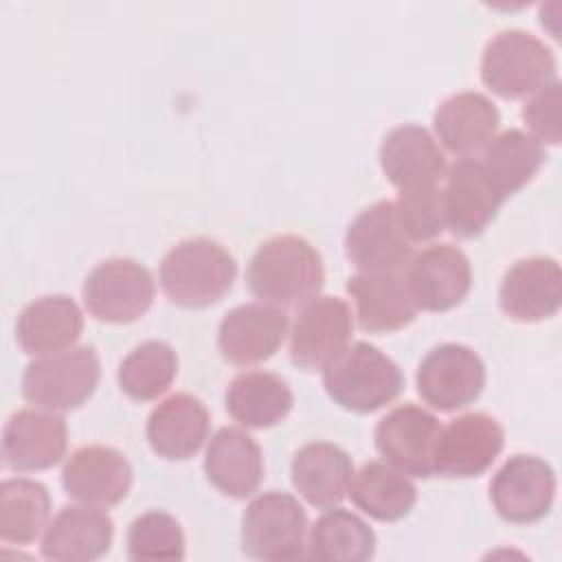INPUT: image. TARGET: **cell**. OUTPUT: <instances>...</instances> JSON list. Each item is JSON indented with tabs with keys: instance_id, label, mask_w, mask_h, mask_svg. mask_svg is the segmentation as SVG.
Segmentation results:
<instances>
[{
	"instance_id": "cell-25",
	"label": "cell",
	"mask_w": 562,
	"mask_h": 562,
	"mask_svg": "<svg viewBox=\"0 0 562 562\" xmlns=\"http://www.w3.org/2000/svg\"><path fill=\"white\" fill-rule=\"evenodd\" d=\"M81 331V310L66 294H48L31 301L15 321V340L29 356L72 349Z\"/></svg>"
},
{
	"instance_id": "cell-28",
	"label": "cell",
	"mask_w": 562,
	"mask_h": 562,
	"mask_svg": "<svg viewBox=\"0 0 562 562\" xmlns=\"http://www.w3.org/2000/svg\"><path fill=\"white\" fill-rule=\"evenodd\" d=\"M228 415L246 428H270L288 417L294 395L288 382L270 371H246L231 380L226 389Z\"/></svg>"
},
{
	"instance_id": "cell-24",
	"label": "cell",
	"mask_w": 562,
	"mask_h": 562,
	"mask_svg": "<svg viewBox=\"0 0 562 562\" xmlns=\"http://www.w3.org/2000/svg\"><path fill=\"white\" fill-rule=\"evenodd\" d=\"M380 165L386 180L402 189L437 184L446 176V158L437 140L422 125H400L380 145Z\"/></svg>"
},
{
	"instance_id": "cell-16",
	"label": "cell",
	"mask_w": 562,
	"mask_h": 562,
	"mask_svg": "<svg viewBox=\"0 0 562 562\" xmlns=\"http://www.w3.org/2000/svg\"><path fill=\"white\" fill-rule=\"evenodd\" d=\"M68 448L66 419L44 408L13 413L2 430V459L13 472H35L57 465Z\"/></svg>"
},
{
	"instance_id": "cell-15",
	"label": "cell",
	"mask_w": 562,
	"mask_h": 562,
	"mask_svg": "<svg viewBox=\"0 0 562 562\" xmlns=\"http://www.w3.org/2000/svg\"><path fill=\"white\" fill-rule=\"evenodd\" d=\"M439 419L422 406L402 404L375 426V448L386 463L413 476L435 474L432 457L439 437Z\"/></svg>"
},
{
	"instance_id": "cell-5",
	"label": "cell",
	"mask_w": 562,
	"mask_h": 562,
	"mask_svg": "<svg viewBox=\"0 0 562 562\" xmlns=\"http://www.w3.org/2000/svg\"><path fill=\"white\" fill-rule=\"evenodd\" d=\"M101 378L94 347L81 345L33 360L22 375V397L44 411L66 413L92 397Z\"/></svg>"
},
{
	"instance_id": "cell-2",
	"label": "cell",
	"mask_w": 562,
	"mask_h": 562,
	"mask_svg": "<svg viewBox=\"0 0 562 562\" xmlns=\"http://www.w3.org/2000/svg\"><path fill=\"white\" fill-rule=\"evenodd\" d=\"M158 277L173 305L209 307L231 292L237 263L215 239L193 237L176 244L162 257Z\"/></svg>"
},
{
	"instance_id": "cell-26",
	"label": "cell",
	"mask_w": 562,
	"mask_h": 562,
	"mask_svg": "<svg viewBox=\"0 0 562 562\" xmlns=\"http://www.w3.org/2000/svg\"><path fill=\"white\" fill-rule=\"evenodd\" d=\"M145 432L158 457L184 461L202 448L209 435V411L200 397L176 393L149 413Z\"/></svg>"
},
{
	"instance_id": "cell-10",
	"label": "cell",
	"mask_w": 562,
	"mask_h": 562,
	"mask_svg": "<svg viewBox=\"0 0 562 562\" xmlns=\"http://www.w3.org/2000/svg\"><path fill=\"white\" fill-rule=\"evenodd\" d=\"M505 446L503 426L485 413H468L441 426L432 468L443 476H481Z\"/></svg>"
},
{
	"instance_id": "cell-3",
	"label": "cell",
	"mask_w": 562,
	"mask_h": 562,
	"mask_svg": "<svg viewBox=\"0 0 562 562\" xmlns=\"http://www.w3.org/2000/svg\"><path fill=\"white\" fill-rule=\"evenodd\" d=\"M323 386L345 411L373 413L402 393L404 375L375 345L358 340L323 367Z\"/></svg>"
},
{
	"instance_id": "cell-8",
	"label": "cell",
	"mask_w": 562,
	"mask_h": 562,
	"mask_svg": "<svg viewBox=\"0 0 562 562\" xmlns=\"http://www.w3.org/2000/svg\"><path fill=\"white\" fill-rule=\"evenodd\" d=\"M485 386V364L476 351L459 342L430 349L417 369L419 397L441 413L470 406Z\"/></svg>"
},
{
	"instance_id": "cell-7",
	"label": "cell",
	"mask_w": 562,
	"mask_h": 562,
	"mask_svg": "<svg viewBox=\"0 0 562 562\" xmlns=\"http://www.w3.org/2000/svg\"><path fill=\"white\" fill-rule=\"evenodd\" d=\"M151 272L127 257L105 259L90 270L81 296L88 312L103 323L125 325L140 318L154 303Z\"/></svg>"
},
{
	"instance_id": "cell-29",
	"label": "cell",
	"mask_w": 562,
	"mask_h": 562,
	"mask_svg": "<svg viewBox=\"0 0 562 562\" xmlns=\"http://www.w3.org/2000/svg\"><path fill=\"white\" fill-rule=\"evenodd\" d=\"M349 496L358 509L380 522H395L404 518L415 501L417 487L397 468L386 461H369L351 479Z\"/></svg>"
},
{
	"instance_id": "cell-20",
	"label": "cell",
	"mask_w": 562,
	"mask_h": 562,
	"mask_svg": "<svg viewBox=\"0 0 562 562\" xmlns=\"http://www.w3.org/2000/svg\"><path fill=\"white\" fill-rule=\"evenodd\" d=\"M114 522L94 505H66L42 536V555L53 562H90L112 547Z\"/></svg>"
},
{
	"instance_id": "cell-12",
	"label": "cell",
	"mask_w": 562,
	"mask_h": 562,
	"mask_svg": "<svg viewBox=\"0 0 562 562\" xmlns=\"http://www.w3.org/2000/svg\"><path fill=\"white\" fill-rule=\"evenodd\" d=\"M404 281L417 310L446 312L470 292V259L452 244H432L408 261Z\"/></svg>"
},
{
	"instance_id": "cell-33",
	"label": "cell",
	"mask_w": 562,
	"mask_h": 562,
	"mask_svg": "<svg viewBox=\"0 0 562 562\" xmlns=\"http://www.w3.org/2000/svg\"><path fill=\"white\" fill-rule=\"evenodd\" d=\"M176 373V351L162 340H145L123 358L116 380L130 400L151 402L171 386Z\"/></svg>"
},
{
	"instance_id": "cell-31",
	"label": "cell",
	"mask_w": 562,
	"mask_h": 562,
	"mask_svg": "<svg viewBox=\"0 0 562 562\" xmlns=\"http://www.w3.org/2000/svg\"><path fill=\"white\" fill-rule=\"evenodd\" d=\"M375 553L373 529L356 514L329 507L310 529L305 558L321 562H364Z\"/></svg>"
},
{
	"instance_id": "cell-32",
	"label": "cell",
	"mask_w": 562,
	"mask_h": 562,
	"mask_svg": "<svg viewBox=\"0 0 562 562\" xmlns=\"http://www.w3.org/2000/svg\"><path fill=\"white\" fill-rule=\"evenodd\" d=\"M50 516L48 490L33 479H7L0 485V538L13 544L33 542Z\"/></svg>"
},
{
	"instance_id": "cell-17",
	"label": "cell",
	"mask_w": 562,
	"mask_h": 562,
	"mask_svg": "<svg viewBox=\"0 0 562 562\" xmlns=\"http://www.w3.org/2000/svg\"><path fill=\"white\" fill-rule=\"evenodd\" d=\"M132 481L127 457L110 446H83L68 457L61 470V485L70 498L103 509L121 503Z\"/></svg>"
},
{
	"instance_id": "cell-21",
	"label": "cell",
	"mask_w": 562,
	"mask_h": 562,
	"mask_svg": "<svg viewBox=\"0 0 562 562\" xmlns=\"http://www.w3.org/2000/svg\"><path fill=\"white\" fill-rule=\"evenodd\" d=\"M204 472L215 490L231 498L257 492L263 479V454L259 443L241 428H220L206 446Z\"/></svg>"
},
{
	"instance_id": "cell-30",
	"label": "cell",
	"mask_w": 562,
	"mask_h": 562,
	"mask_svg": "<svg viewBox=\"0 0 562 562\" xmlns=\"http://www.w3.org/2000/svg\"><path fill=\"white\" fill-rule=\"evenodd\" d=\"M544 160L542 143L522 130H505L494 136L483 149V158H479L483 171L505 200L531 182Z\"/></svg>"
},
{
	"instance_id": "cell-6",
	"label": "cell",
	"mask_w": 562,
	"mask_h": 562,
	"mask_svg": "<svg viewBox=\"0 0 562 562\" xmlns=\"http://www.w3.org/2000/svg\"><path fill=\"white\" fill-rule=\"evenodd\" d=\"M307 516L288 492L270 490L255 496L241 516V549L255 560H299L305 555Z\"/></svg>"
},
{
	"instance_id": "cell-13",
	"label": "cell",
	"mask_w": 562,
	"mask_h": 562,
	"mask_svg": "<svg viewBox=\"0 0 562 562\" xmlns=\"http://www.w3.org/2000/svg\"><path fill=\"white\" fill-rule=\"evenodd\" d=\"M353 318L349 305L338 296H314L307 301L290 334V360L305 371L323 369L351 338Z\"/></svg>"
},
{
	"instance_id": "cell-18",
	"label": "cell",
	"mask_w": 562,
	"mask_h": 562,
	"mask_svg": "<svg viewBox=\"0 0 562 562\" xmlns=\"http://www.w3.org/2000/svg\"><path fill=\"white\" fill-rule=\"evenodd\" d=\"M288 334V316L268 303L233 307L220 323L217 347L226 362L248 367L277 353Z\"/></svg>"
},
{
	"instance_id": "cell-35",
	"label": "cell",
	"mask_w": 562,
	"mask_h": 562,
	"mask_svg": "<svg viewBox=\"0 0 562 562\" xmlns=\"http://www.w3.org/2000/svg\"><path fill=\"white\" fill-rule=\"evenodd\" d=\"M395 204L397 222L408 241H428L446 231L441 187L417 184L402 189Z\"/></svg>"
},
{
	"instance_id": "cell-4",
	"label": "cell",
	"mask_w": 562,
	"mask_h": 562,
	"mask_svg": "<svg viewBox=\"0 0 562 562\" xmlns=\"http://www.w3.org/2000/svg\"><path fill=\"white\" fill-rule=\"evenodd\" d=\"M481 79L494 94L520 99L555 79V57L536 35L507 29L485 44Z\"/></svg>"
},
{
	"instance_id": "cell-23",
	"label": "cell",
	"mask_w": 562,
	"mask_h": 562,
	"mask_svg": "<svg viewBox=\"0 0 562 562\" xmlns=\"http://www.w3.org/2000/svg\"><path fill=\"white\" fill-rule=\"evenodd\" d=\"M501 114L481 92L468 90L448 97L432 114V127L441 145L461 158H474L496 136Z\"/></svg>"
},
{
	"instance_id": "cell-34",
	"label": "cell",
	"mask_w": 562,
	"mask_h": 562,
	"mask_svg": "<svg viewBox=\"0 0 562 562\" xmlns=\"http://www.w3.org/2000/svg\"><path fill=\"white\" fill-rule=\"evenodd\" d=\"M125 544L130 560L184 558V531L180 522L162 509H151L134 518L127 529Z\"/></svg>"
},
{
	"instance_id": "cell-14",
	"label": "cell",
	"mask_w": 562,
	"mask_h": 562,
	"mask_svg": "<svg viewBox=\"0 0 562 562\" xmlns=\"http://www.w3.org/2000/svg\"><path fill=\"white\" fill-rule=\"evenodd\" d=\"M443 178L441 204L446 228L461 239L481 235L498 215L505 198L496 191L476 158H459Z\"/></svg>"
},
{
	"instance_id": "cell-9",
	"label": "cell",
	"mask_w": 562,
	"mask_h": 562,
	"mask_svg": "<svg viewBox=\"0 0 562 562\" xmlns=\"http://www.w3.org/2000/svg\"><path fill=\"white\" fill-rule=\"evenodd\" d=\"M555 498L553 468L533 454L509 457L490 483V501L496 514L514 525L542 520Z\"/></svg>"
},
{
	"instance_id": "cell-19",
	"label": "cell",
	"mask_w": 562,
	"mask_h": 562,
	"mask_svg": "<svg viewBox=\"0 0 562 562\" xmlns=\"http://www.w3.org/2000/svg\"><path fill=\"white\" fill-rule=\"evenodd\" d=\"M501 310L518 323H538L553 316L562 305V272L551 257L516 261L498 288Z\"/></svg>"
},
{
	"instance_id": "cell-36",
	"label": "cell",
	"mask_w": 562,
	"mask_h": 562,
	"mask_svg": "<svg viewBox=\"0 0 562 562\" xmlns=\"http://www.w3.org/2000/svg\"><path fill=\"white\" fill-rule=\"evenodd\" d=\"M560 81L553 79L547 86L538 88L522 105V121L531 130L536 140L558 145L562 136L560 123Z\"/></svg>"
},
{
	"instance_id": "cell-1",
	"label": "cell",
	"mask_w": 562,
	"mask_h": 562,
	"mask_svg": "<svg viewBox=\"0 0 562 562\" xmlns=\"http://www.w3.org/2000/svg\"><path fill=\"white\" fill-rule=\"evenodd\" d=\"M325 281L321 252L299 235L266 239L246 268L248 290L268 305L299 307L312 301Z\"/></svg>"
},
{
	"instance_id": "cell-27",
	"label": "cell",
	"mask_w": 562,
	"mask_h": 562,
	"mask_svg": "<svg viewBox=\"0 0 562 562\" xmlns=\"http://www.w3.org/2000/svg\"><path fill=\"white\" fill-rule=\"evenodd\" d=\"M290 474L294 490L312 507L329 509L347 496L353 479V463L340 446L312 441L296 450Z\"/></svg>"
},
{
	"instance_id": "cell-22",
	"label": "cell",
	"mask_w": 562,
	"mask_h": 562,
	"mask_svg": "<svg viewBox=\"0 0 562 562\" xmlns=\"http://www.w3.org/2000/svg\"><path fill=\"white\" fill-rule=\"evenodd\" d=\"M347 292L356 303L360 329L369 334L397 331L417 316V305L400 272H358L347 281Z\"/></svg>"
},
{
	"instance_id": "cell-11",
	"label": "cell",
	"mask_w": 562,
	"mask_h": 562,
	"mask_svg": "<svg viewBox=\"0 0 562 562\" xmlns=\"http://www.w3.org/2000/svg\"><path fill=\"white\" fill-rule=\"evenodd\" d=\"M345 252L360 272H400L408 266L413 246L391 200H380L353 217L345 235Z\"/></svg>"
}]
</instances>
